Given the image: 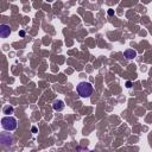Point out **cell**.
<instances>
[{"instance_id": "obj_1", "label": "cell", "mask_w": 152, "mask_h": 152, "mask_svg": "<svg viewBox=\"0 0 152 152\" xmlns=\"http://www.w3.org/2000/svg\"><path fill=\"white\" fill-rule=\"evenodd\" d=\"M77 93L81 97H89L93 94V86L89 82H80L77 84Z\"/></svg>"}, {"instance_id": "obj_2", "label": "cell", "mask_w": 152, "mask_h": 152, "mask_svg": "<svg viewBox=\"0 0 152 152\" xmlns=\"http://www.w3.org/2000/svg\"><path fill=\"white\" fill-rule=\"evenodd\" d=\"M2 128L6 131H13L17 128V120L13 116H5L1 119Z\"/></svg>"}, {"instance_id": "obj_3", "label": "cell", "mask_w": 152, "mask_h": 152, "mask_svg": "<svg viewBox=\"0 0 152 152\" xmlns=\"http://www.w3.org/2000/svg\"><path fill=\"white\" fill-rule=\"evenodd\" d=\"M10 33H11V28H10V26H8V25H5V24L0 25V36H1L2 38L8 37V36H10Z\"/></svg>"}, {"instance_id": "obj_4", "label": "cell", "mask_w": 152, "mask_h": 152, "mask_svg": "<svg viewBox=\"0 0 152 152\" xmlns=\"http://www.w3.org/2000/svg\"><path fill=\"white\" fill-rule=\"evenodd\" d=\"M52 108H53V110L61 112L64 108V102L62 100H55L53 103H52Z\"/></svg>"}, {"instance_id": "obj_5", "label": "cell", "mask_w": 152, "mask_h": 152, "mask_svg": "<svg viewBox=\"0 0 152 152\" xmlns=\"http://www.w3.org/2000/svg\"><path fill=\"white\" fill-rule=\"evenodd\" d=\"M125 57L128 58V59H133L134 57H137V51L133 50V49H128L125 51Z\"/></svg>"}, {"instance_id": "obj_6", "label": "cell", "mask_w": 152, "mask_h": 152, "mask_svg": "<svg viewBox=\"0 0 152 152\" xmlns=\"http://www.w3.org/2000/svg\"><path fill=\"white\" fill-rule=\"evenodd\" d=\"M4 113L5 114H12L13 113V107H5L4 108Z\"/></svg>"}]
</instances>
